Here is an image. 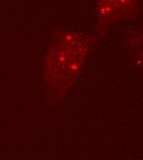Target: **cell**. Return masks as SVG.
<instances>
[{"label": "cell", "mask_w": 143, "mask_h": 160, "mask_svg": "<svg viewBox=\"0 0 143 160\" xmlns=\"http://www.w3.org/2000/svg\"><path fill=\"white\" fill-rule=\"evenodd\" d=\"M143 9V0H98L97 11L102 23L136 16Z\"/></svg>", "instance_id": "6da1fadb"}]
</instances>
